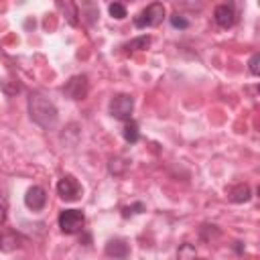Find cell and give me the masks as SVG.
I'll list each match as a JSON object with an SVG mask.
<instances>
[{
  "label": "cell",
  "instance_id": "7c38bea8",
  "mask_svg": "<svg viewBox=\"0 0 260 260\" xmlns=\"http://www.w3.org/2000/svg\"><path fill=\"white\" fill-rule=\"evenodd\" d=\"M150 45V37H138V39H132L128 45H126V49L128 51H142V49H146Z\"/></svg>",
  "mask_w": 260,
  "mask_h": 260
},
{
  "label": "cell",
  "instance_id": "7a4b0ae2",
  "mask_svg": "<svg viewBox=\"0 0 260 260\" xmlns=\"http://www.w3.org/2000/svg\"><path fill=\"white\" fill-rule=\"evenodd\" d=\"M165 16V6L160 2H152L148 4L138 16H134V26L136 28H146V26H156L162 22Z\"/></svg>",
  "mask_w": 260,
  "mask_h": 260
},
{
  "label": "cell",
  "instance_id": "5bb4252c",
  "mask_svg": "<svg viewBox=\"0 0 260 260\" xmlns=\"http://www.w3.org/2000/svg\"><path fill=\"white\" fill-rule=\"evenodd\" d=\"M195 258V248L191 244H183L179 250V260H193Z\"/></svg>",
  "mask_w": 260,
  "mask_h": 260
},
{
  "label": "cell",
  "instance_id": "4fadbf2b",
  "mask_svg": "<svg viewBox=\"0 0 260 260\" xmlns=\"http://www.w3.org/2000/svg\"><path fill=\"white\" fill-rule=\"evenodd\" d=\"M108 10H110V14H112L114 18H118V20L126 18V6H124V4H120V2L110 4V6H108Z\"/></svg>",
  "mask_w": 260,
  "mask_h": 260
},
{
  "label": "cell",
  "instance_id": "e0dca14e",
  "mask_svg": "<svg viewBox=\"0 0 260 260\" xmlns=\"http://www.w3.org/2000/svg\"><path fill=\"white\" fill-rule=\"evenodd\" d=\"M248 65H250V73H252V75H258V73H260V55L254 53V55L250 57V63H248Z\"/></svg>",
  "mask_w": 260,
  "mask_h": 260
},
{
  "label": "cell",
  "instance_id": "ba28073f",
  "mask_svg": "<svg viewBox=\"0 0 260 260\" xmlns=\"http://www.w3.org/2000/svg\"><path fill=\"white\" fill-rule=\"evenodd\" d=\"M106 254L114 260H126L128 254H130V248H128V242L122 240V238H114L106 244Z\"/></svg>",
  "mask_w": 260,
  "mask_h": 260
},
{
  "label": "cell",
  "instance_id": "8992f818",
  "mask_svg": "<svg viewBox=\"0 0 260 260\" xmlns=\"http://www.w3.org/2000/svg\"><path fill=\"white\" fill-rule=\"evenodd\" d=\"M87 89H89V85H87V77L85 75H73L63 85V93L69 100H83L87 95Z\"/></svg>",
  "mask_w": 260,
  "mask_h": 260
},
{
  "label": "cell",
  "instance_id": "30bf717a",
  "mask_svg": "<svg viewBox=\"0 0 260 260\" xmlns=\"http://www.w3.org/2000/svg\"><path fill=\"white\" fill-rule=\"evenodd\" d=\"M252 197V191L248 185H236L232 191H230V201L232 203H244Z\"/></svg>",
  "mask_w": 260,
  "mask_h": 260
},
{
  "label": "cell",
  "instance_id": "5b68a950",
  "mask_svg": "<svg viewBox=\"0 0 260 260\" xmlns=\"http://www.w3.org/2000/svg\"><path fill=\"white\" fill-rule=\"evenodd\" d=\"M57 193L65 201H77L81 197V185L73 175H63L57 183Z\"/></svg>",
  "mask_w": 260,
  "mask_h": 260
},
{
  "label": "cell",
  "instance_id": "52a82bcc",
  "mask_svg": "<svg viewBox=\"0 0 260 260\" xmlns=\"http://www.w3.org/2000/svg\"><path fill=\"white\" fill-rule=\"evenodd\" d=\"M24 203H26L28 209L41 211V209L45 207V203H47V193H45V189L39 187V185H32V187L26 191V195H24Z\"/></svg>",
  "mask_w": 260,
  "mask_h": 260
},
{
  "label": "cell",
  "instance_id": "2e32d148",
  "mask_svg": "<svg viewBox=\"0 0 260 260\" xmlns=\"http://www.w3.org/2000/svg\"><path fill=\"white\" fill-rule=\"evenodd\" d=\"M171 24H173L175 28H187V26H189V20H187L183 14H173V16H171Z\"/></svg>",
  "mask_w": 260,
  "mask_h": 260
},
{
  "label": "cell",
  "instance_id": "3957f363",
  "mask_svg": "<svg viewBox=\"0 0 260 260\" xmlns=\"http://www.w3.org/2000/svg\"><path fill=\"white\" fill-rule=\"evenodd\" d=\"M85 225V215L79 209H63L59 213V228L63 234H77Z\"/></svg>",
  "mask_w": 260,
  "mask_h": 260
},
{
  "label": "cell",
  "instance_id": "ffe728a7",
  "mask_svg": "<svg viewBox=\"0 0 260 260\" xmlns=\"http://www.w3.org/2000/svg\"><path fill=\"white\" fill-rule=\"evenodd\" d=\"M0 246H2V238H0Z\"/></svg>",
  "mask_w": 260,
  "mask_h": 260
},
{
  "label": "cell",
  "instance_id": "277c9868",
  "mask_svg": "<svg viewBox=\"0 0 260 260\" xmlns=\"http://www.w3.org/2000/svg\"><path fill=\"white\" fill-rule=\"evenodd\" d=\"M134 110V100L128 93H118L110 100V114L116 120H128Z\"/></svg>",
  "mask_w": 260,
  "mask_h": 260
},
{
  "label": "cell",
  "instance_id": "8fae6325",
  "mask_svg": "<svg viewBox=\"0 0 260 260\" xmlns=\"http://www.w3.org/2000/svg\"><path fill=\"white\" fill-rule=\"evenodd\" d=\"M122 134H124V140H126V142H130V144L138 142V138H140L138 124H136V122H126V126H124V130H122Z\"/></svg>",
  "mask_w": 260,
  "mask_h": 260
},
{
  "label": "cell",
  "instance_id": "ac0fdd59",
  "mask_svg": "<svg viewBox=\"0 0 260 260\" xmlns=\"http://www.w3.org/2000/svg\"><path fill=\"white\" fill-rule=\"evenodd\" d=\"M4 219H6V211H4V207L0 205V225L4 223Z\"/></svg>",
  "mask_w": 260,
  "mask_h": 260
},
{
  "label": "cell",
  "instance_id": "9a60e30c",
  "mask_svg": "<svg viewBox=\"0 0 260 260\" xmlns=\"http://www.w3.org/2000/svg\"><path fill=\"white\" fill-rule=\"evenodd\" d=\"M140 211H144V203H134V205H126L124 209H122V215L124 217H128V215H134V213H140Z\"/></svg>",
  "mask_w": 260,
  "mask_h": 260
},
{
  "label": "cell",
  "instance_id": "d6986e66",
  "mask_svg": "<svg viewBox=\"0 0 260 260\" xmlns=\"http://www.w3.org/2000/svg\"><path fill=\"white\" fill-rule=\"evenodd\" d=\"M193 260H199V258H197V256H195V258H193Z\"/></svg>",
  "mask_w": 260,
  "mask_h": 260
},
{
  "label": "cell",
  "instance_id": "6da1fadb",
  "mask_svg": "<svg viewBox=\"0 0 260 260\" xmlns=\"http://www.w3.org/2000/svg\"><path fill=\"white\" fill-rule=\"evenodd\" d=\"M28 114H30V120L45 130L53 128L57 124V118H59L55 104L49 98H45L43 93H30L28 95Z\"/></svg>",
  "mask_w": 260,
  "mask_h": 260
},
{
  "label": "cell",
  "instance_id": "9c48e42d",
  "mask_svg": "<svg viewBox=\"0 0 260 260\" xmlns=\"http://www.w3.org/2000/svg\"><path fill=\"white\" fill-rule=\"evenodd\" d=\"M213 18H215V22H217L221 28H230V26H234V22H236L234 8L228 6V4H219V6H215V10H213Z\"/></svg>",
  "mask_w": 260,
  "mask_h": 260
}]
</instances>
